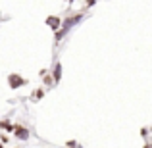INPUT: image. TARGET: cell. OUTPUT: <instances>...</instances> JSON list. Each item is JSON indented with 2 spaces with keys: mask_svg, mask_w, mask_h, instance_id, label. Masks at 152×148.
I'll return each instance as SVG.
<instances>
[{
  "mask_svg": "<svg viewBox=\"0 0 152 148\" xmlns=\"http://www.w3.org/2000/svg\"><path fill=\"white\" fill-rule=\"evenodd\" d=\"M81 17H83V15H81V14H77V15H69V17H67V19H66V21H64V25H62V29H60V31H56V41H60V39H62V37H64V35H66V33H67V31H69V29H71V27H73V25H77V23H79V21H81Z\"/></svg>",
  "mask_w": 152,
  "mask_h": 148,
  "instance_id": "6da1fadb",
  "label": "cell"
},
{
  "mask_svg": "<svg viewBox=\"0 0 152 148\" xmlns=\"http://www.w3.org/2000/svg\"><path fill=\"white\" fill-rule=\"evenodd\" d=\"M8 85H10L12 89H19V87L25 85V79L18 73H12V75H8Z\"/></svg>",
  "mask_w": 152,
  "mask_h": 148,
  "instance_id": "7a4b0ae2",
  "label": "cell"
},
{
  "mask_svg": "<svg viewBox=\"0 0 152 148\" xmlns=\"http://www.w3.org/2000/svg\"><path fill=\"white\" fill-rule=\"evenodd\" d=\"M14 135H15L18 139H21V141L29 139V131H27L25 127H21V125H14Z\"/></svg>",
  "mask_w": 152,
  "mask_h": 148,
  "instance_id": "3957f363",
  "label": "cell"
},
{
  "mask_svg": "<svg viewBox=\"0 0 152 148\" xmlns=\"http://www.w3.org/2000/svg\"><path fill=\"white\" fill-rule=\"evenodd\" d=\"M52 77H54L56 83L60 81V77H62V66H60V63H56V66H54V73H52Z\"/></svg>",
  "mask_w": 152,
  "mask_h": 148,
  "instance_id": "277c9868",
  "label": "cell"
},
{
  "mask_svg": "<svg viewBox=\"0 0 152 148\" xmlns=\"http://www.w3.org/2000/svg\"><path fill=\"white\" fill-rule=\"evenodd\" d=\"M46 23H48L52 29H58V27H60V17H54V15H52V17L46 19Z\"/></svg>",
  "mask_w": 152,
  "mask_h": 148,
  "instance_id": "5b68a950",
  "label": "cell"
},
{
  "mask_svg": "<svg viewBox=\"0 0 152 148\" xmlns=\"http://www.w3.org/2000/svg\"><path fill=\"white\" fill-rule=\"evenodd\" d=\"M0 127H2L4 131H14V123H10L8 119H4V121H0Z\"/></svg>",
  "mask_w": 152,
  "mask_h": 148,
  "instance_id": "8992f818",
  "label": "cell"
},
{
  "mask_svg": "<svg viewBox=\"0 0 152 148\" xmlns=\"http://www.w3.org/2000/svg\"><path fill=\"white\" fill-rule=\"evenodd\" d=\"M42 94H45V90H42V89H37V93L33 94V100H39V98L42 96Z\"/></svg>",
  "mask_w": 152,
  "mask_h": 148,
  "instance_id": "52a82bcc",
  "label": "cell"
},
{
  "mask_svg": "<svg viewBox=\"0 0 152 148\" xmlns=\"http://www.w3.org/2000/svg\"><path fill=\"white\" fill-rule=\"evenodd\" d=\"M145 148H152V146H150V144H146V146H145Z\"/></svg>",
  "mask_w": 152,
  "mask_h": 148,
  "instance_id": "ba28073f",
  "label": "cell"
}]
</instances>
